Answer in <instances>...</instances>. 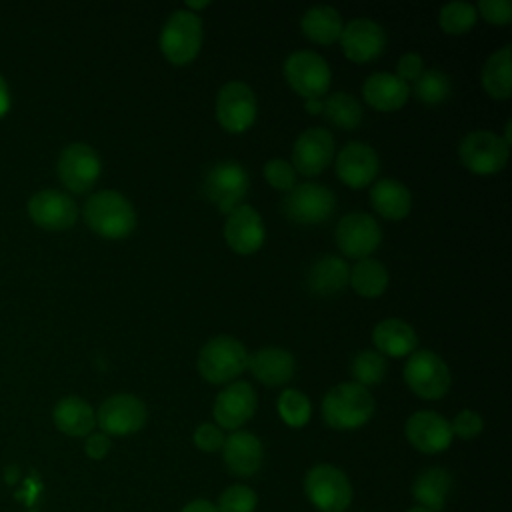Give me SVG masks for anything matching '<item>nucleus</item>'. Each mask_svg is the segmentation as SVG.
<instances>
[{
    "label": "nucleus",
    "mask_w": 512,
    "mask_h": 512,
    "mask_svg": "<svg viewBox=\"0 0 512 512\" xmlns=\"http://www.w3.org/2000/svg\"><path fill=\"white\" fill-rule=\"evenodd\" d=\"M82 214L88 228L108 240L124 238L136 226V212L130 200L118 190L94 192L86 200Z\"/></svg>",
    "instance_id": "obj_1"
},
{
    "label": "nucleus",
    "mask_w": 512,
    "mask_h": 512,
    "mask_svg": "<svg viewBox=\"0 0 512 512\" xmlns=\"http://www.w3.org/2000/svg\"><path fill=\"white\" fill-rule=\"evenodd\" d=\"M374 414V398L368 388L356 382H342L330 388L322 400V418L330 428L354 430Z\"/></svg>",
    "instance_id": "obj_2"
},
{
    "label": "nucleus",
    "mask_w": 512,
    "mask_h": 512,
    "mask_svg": "<svg viewBox=\"0 0 512 512\" xmlns=\"http://www.w3.org/2000/svg\"><path fill=\"white\" fill-rule=\"evenodd\" d=\"M248 366V352L234 336H214L198 352V372L210 384H226Z\"/></svg>",
    "instance_id": "obj_3"
},
{
    "label": "nucleus",
    "mask_w": 512,
    "mask_h": 512,
    "mask_svg": "<svg viewBox=\"0 0 512 512\" xmlns=\"http://www.w3.org/2000/svg\"><path fill=\"white\" fill-rule=\"evenodd\" d=\"M202 46V18L188 8L174 10L162 32L160 50L172 64H188L196 58Z\"/></svg>",
    "instance_id": "obj_4"
},
{
    "label": "nucleus",
    "mask_w": 512,
    "mask_h": 512,
    "mask_svg": "<svg viewBox=\"0 0 512 512\" xmlns=\"http://www.w3.org/2000/svg\"><path fill=\"white\" fill-rule=\"evenodd\" d=\"M304 494L320 512H344L352 502V484L340 468L316 464L304 476Z\"/></svg>",
    "instance_id": "obj_5"
},
{
    "label": "nucleus",
    "mask_w": 512,
    "mask_h": 512,
    "mask_svg": "<svg viewBox=\"0 0 512 512\" xmlns=\"http://www.w3.org/2000/svg\"><path fill=\"white\" fill-rule=\"evenodd\" d=\"M336 208L334 192L316 182L294 184L282 200L284 214L296 224H320L326 222Z\"/></svg>",
    "instance_id": "obj_6"
},
{
    "label": "nucleus",
    "mask_w": 512,
    "mask_h": 512,
    "mask_svg": "<svg viewBox=\"0 0 512 512\" xmlns=\"http://www.w3.org/2000/svg\"><path fill=\"white\" fill-rule=\"evenodd\" d=\"M404 380L416 396L438 400L450 388V370L436 352L416 350L404 366Z\"/></svg>",
    "instance_id": "obj_7"
},
{
    "label": "nucleus",
    "mask_w": 512,
    "mask_h": 512,
    "mask_svg": "<svg viewBox=\"0 0 512 512\" xmlns=\"http://www.w3.org/2000/svg\"><path fill=\"white\" fill-rule=\"evenodd\" d=\"M250 188V178L244 166L234 160H222L214 164L204 176V194L224 214H230L242 204Z\"/></svg>",
    "instance_id": "obj_8"
},
{
    "label": "nucleus",
    "mask_w": 512,
    "mask_h": 512,
    "mask_svg": "<svg viewBox=\"0 0 512 512\" xmlns=\"http://www.w3.org/2000/svg\"><path fill=\"white\" fill-rule=\"evenodd\" d=\"M102 170V162L98 152L86 144V142H72L62 148L58 162H56V172L64 188H68L74 194H84L88 192Z\"/></svg>",
    "instance_id": "obj_9"
},
{
    "label": "nucleus",
    "mask_w": 512,
    "mask_h": 512,
    "mask_svg": "<svg viewBox=\"0 0 512 512\" xmlns=\"http://www.w3.org/2000/svg\"><path fill=\"white\" fill-rule=\"evenodd\" d=\"M510 146L490 130H474L458 144L460 162L474 174H494L506 166Z\"/></svg>",
    "instance_id": "obj_10"
},
{
    "label": "nucleus",
    "mask_w": 512,
    "mask_h": 512,
    "mask_svg": "<svg viewBox=\"0 0 512 512\" xmlns=\"http://www.w3.org/2000/svg\"><path fill=\"white\" fill-rule=\"evenodd\" d=\"M284 78L306 100L320 98L330 88V66L312 50H296L284 60Z\"/></svg>",
    "instance_id": "obj_11"
},
{
    "label": "nucleus",
    "mask_w": 512,
    "mask_h": 512,
    "mask_svg": "<svg viewBox=\"0 0 512 512\" xmlns=\"http://www.w3.org/2000/svg\"><path fill=\"white\" fill-rule=\"evenodd\" d=\"M148 418L146 404L128 392L108 396L96 410V424L108 436H128L138 432Z\"/></svg>",
    "instance_id": "obj_12"
},
{
    "label": "nucleus",
    "mask_w": 512,
    "mask_h": 512,
    "mask_svg": "<svg viewBox=\"0 0 512 512\" xmlns=\"http://www.w3.org/2000/svg\"><path fill=\"white\" fill-rule=\"evenodd\" d=\"M30 220L44 230H68L76 224L78 206L70 194L56 188H44L30 196L28 200Z\"/></svg>",
    "instance_id": "obj_13"
},
{
    "label": "nucleus",
    "mask_w": 512,
    "mask_h": 512,
    "mask_svg": "<svg viewBox=\"0 0 512 512\" xmlns=\"http://www.w3.org/2000/svg\"><path fill=\"white\" fill-rule=\"evenodd\" d=\"M334 238L342 254L360 260L378 248L382 230L374 216L366 212H350L338 220Z\"/></svg>",
    "instance_id": "obj_14"
},
{
    "label": "nucleus",
    "mask_w": 512,
    "mask_h": 512,
    "mask_svg": "<svg viewBox=\"0 0 512 512\" xmlns=\"http://www.w3.org/2000/svg\"><path fill=\"white\" fill-rule=\"evenodd\" d=\"M216 116L224 130L244 132L256 120V96L240 80L226 82L216 96Z\"/></svg>",
    "instance_id": "obj_15"
},
{
    "label": "nucleus",
    "mask_w": 512,
    "mask_h": 512,
    "mask_svg": "<svg viewBox=\"0 0 512 512\" xmlns=\"http://www.w3.org/2000/svg\"><path fill=\"white\" fill-rule=\"evenodd\" d=\"M256 404H258V398L250 382L236 380L224 386L218 392L212 408L216 426H220L222 430L224 428L238 430L242 424H246L254 416Z\"/></svg>",
    "instance_id": "obj_16"
},
{
    "label": "nucleus",
    "mask_w": 512,
    "mask_h": 512,
    "mask_svg": "<svg viewBox=\"0 0 512 512\" xmlns=\"http://www.w3.org/2000/svg\"><path fill=\"white\" fill-rule=\"evenodd\" d=\"M408 442L424 454H438L452 444L450 422L432 410L414 412L404 426Z\"/></svg>",
    "instance_id": "obj_17"
},
{
    "label": "nucleus",
    "mask_w": 512,
    "mask_h": 512,
    "mask_svg": "<svg viewBox=\"0 0 512 512\" xmlns=\"http://www.w3.org/2000/svg\"><path fill=\"white\" fill-rule=\"evenodd\" d=\"M334 158V138L326 128L304 130L292 148V166L304 176L320 174Z\"/></svg>",
    "instance_id": "obj_18"
},
{
    "label": "nucleus",
    "mask_w": 512,
    "mask_h": 512,
    "mask_svg": "<svg viewBox=\"0 0 512 512\" xmlns=\"http://www.w3.org/2000/svg\"><path fill=\"white\" fill-rule=\"evenodd\" d=\"M338 40L350 60L368 62L382 54L386 46V32L376 20L354 18L342 26Z\"/></svg>",
    "instance_id": "obj_19"
},
{
    "label": "nucleus",
    "mask_w": 512,
    "mask_h": 512,
    "mask_svg": "<svg viewBox=\"0 0 512 512\" xmlns=\"http://www.w3.org/2000/svg\"><path fill=\"white\" fill-rule=\"evenodd\" d=\"M336 174L338 178L352 186L362 188L368 186L378 174V154L366 142H348L336 154Z\"/></svg>",
    "instance_id": "obj_20"
},
{
    "label": "nucleus",
    "mask_w": 512,
    "mask_h": 512,
    "mask_svg": "<svg viewBox=\"0 0 512 512\" xmlns=\"http://www.w3.org/2000/svg\"><path fill=\"white\" fill-rule=\"evenodd\" d=\"M222 460L234 476H254L264 460V446L260 438L246 430H236L224 438Z\"/></svg>",
    "instance_id": "obj_21"
},
{
    "label": "nucleus",
    "mask_w": 512,
    "mask_h": 512,
    "mask_svg": "<svg viewBox=\"0 0 512 512\" xmlns=\"http://www.w3.org/2000/svg\"><path fill=\"white\" fill-rule=\"evenodd\" d=\"M264 224L256 208L240 204L234 208L224 224V238L228 246L238 254H252L264 242Z\"/></svg>",
    "instance_id": "obj_22"
},
{
    "label": "nucleus",
    "mask_w": 512,
    "mask_h": 512,
    "mask_svg": "<svg viewBox=\"0 0 512 512\" xmlns=\"http://www.w3.org/2000/svg\"><path fill=\"white\" fill-rule=\"evenodd\" d=\"M252 376L264 386H282L292 380L296 370V360L292 352L280 346H264L248 356V366Z\"/></svg>",
    "instance_id": "obj_23"
},
{
    "label": "nucleus",
    "mask_w": 512,
    "mask_h": 512,
    "mask_svg": "<svg viewBox=\"0 0 512 512\" xmlns=\"http://www.w3.org/2000/svg\"><path fill=\"white\" fill-rule=\"evenodd\" d=\"M364 100L382 112L398 110L410 96V86L390 72H374L362 84Z\"/></svg>",
    "instance_id": "obj_24"
},
{
    "label": "nucleus",
    "mask_w": 512,
    "mask_h": 512,
    "mask_svg": "<svg viewBox=\"0 0 512 512\" xmlns=\"http://www.w3.org/2000/svg\"><path fill=\"white\" fill-rule=\"evenodd\" d=\"M54 426L72 438H84L92 434L96 426V412L94 408L80 396H64L56 402L52 410Z\"/></svg>",
    "instance_id": "obj_25"
},
{
    "label": "nucleus",
    "mask_w": 512,
    "mask_h": 512,
    "mask_svg": "<svg viewBox=\"0 0 512 512\" xmlns=\"http://www.w3.org/2000/svg\"><path fill=\"white\" fill-rule=\"evenodd\" d=\"M372 340H374L378 352H382V356L386 354V356H394V358L412 354L418 344L416 330L400 318L380 320L374 326Z\"/></svg>",
    "instance_id": "obj_26"
},
{
    "label": "nucleus",
    "mask_w": 512,
    "mask_h": 512,
    "mask_svg": "<svg viewBox=\"0 0 512 512\" xmlns=\"http://www.w3.org/2000/svg\"><path fill=\"white\" fill-rule=\"evenodd\" d=\"M370 204L380 216L398 220L410 212L412 194L402 182L394 178H380L370 188Z\"/></svg>",
    "instance_id": "obj_27"
},
{
    "label": "nucleus",
    "mask_w": 512,
    "mask_h": 512,
    "mask_svg": "<svg viewBox=\"0 0 512 512\" xmlns=\"http://www.w3.org/2000/svg\"><path fill=\"white\" fill-rule=\"evenodd\" d=\"M350 266L344 258L326 254L318 258L308 270V288L320 296H332L346 288Z\"/></svg>",
    "instance_id": "obj_28"
},
{
    "label": "nucleus",
    "mask_w": 512,
    "mask_h": 512,
    "mask_svg": "<svg viewBox=\"0 0 512 512\" xmlns=\"http://www.w3.org/2000/svg\"><path fill=\"white\" fill-rule=\"evenodd\" d=\"M450 488H452L450 472L440 466H432L422 470L416 476L412 484V496L418 502V506L428 508L430 512H440L446 504Z\"/></svg>",
    "instance_id": "obj_29"
},
{
    "label": "nucleus",
    "mask_w": 512,
    "mask_h": 512,
    "mask_svg": "<svg viewBox=\"0 0 512 512\" xmlns=\"http://www.w3.org/2000/svg\"><path fill=\"white\" fill-rule=\"evenodd\" d=\"M510 64V44H504L500 50L492 52L482 66V86L496 100H506L512 94Z\"/></svg>",
    "instance_id": "obj_30"
},
{
    "label": "nucleus",
    "mask_w": 512,
    "mask_h": 512,
    "mask_svg": "<svg viewBox=\"0 0 512 512\" xmlns=\"http://www.w3.org/2000/svg\"><path fill=\"white\" fill-rule=\"evenodd\" d=\"M300 26H302V32L310 40H314L318 44H332L334 40L340 38L342 16L334 6L318 4L304 12Z\"/></svg>",
    "instance_id": "obj_31"
},
{
    "label": "nucleus",
    "mask_w": 512,
    "mask_h": 512,
    "mask_svg": "<svg viewBox=\"0 0 512 512\" xmlns=\"http://www.w3.org/2000/svg\"><path fill=\"white\" fill-rule=\"evenodd\" d=\"M350 286L354 292H358L360 296H380L386 286H388V270L386 266L376 260V258H360L354 268L350 270V278H348Z\"/></svg>",
    "instance_id": "obj_32"
},
{
    "label": "nucleus",
    "mask_w": 512,
    "mask_h": 512,
    "mask_svg": "<svg viewBox=\"0 0 512 512\" xmlns=\"http://www.w3.org/2000/svg\"><path fill=\"white\" fill-rule=\"evenodd\" d=\"M322 112L330 124L342 130H354L362 120L360 102L348 92H332L322 102Z\"/></svg>",
    "instance_id": "obj_33"
},
{
    "label": "nucleus",
    "mask_w": 512,
    "mask_h": 512,
    "mask_svg": "<svg viewBox=\"0 0 512 512\" xmlns=\"http://www.w3.org/2000/svg\"><path fill=\"white\" fill-rule=\"evenodd\" d=\"M386 360L380 352L374 350H360L350 364V374L356 380V384L368 388L378 384L386 374Z\"/></svg>",
    "instance_id": "obj_34"
},
{
    "label": "nucleus",
    "mask_w": 512,
    "mask_h": 512,
    "mask_svg": "<svg viewBox=\"0 0 512 512\" xmlns=\"http://www.w3.org/2000/svg\"><path fill=\"white\" fill-rule=\"evenodd\" d=\"M412 90L418 100L426 104H438L450 96L452 84L442 70L430 68V70H422V74L414 80Z\"/></svg>",
    "instance_id": "obj_35"
},
{
    "label": "nucleus",
    "mask_w": 512,
    "mask_h": 512,
    "mask_svg": "<svg viewBox=\"0 0 512 512\" xmlns=\"http://www.w3.org/2000/svg\"><path fill=\"white\" fill-rule=\"evenodd\" d=\"M440 26L444 32L448 34H464L468 32L476 18H478V12H476V6L470 4V2H464V0H454V2H448L440 8Z\"/></svg>",
    "instance_id": "obj_36"
},
{
    "label": "nucleus",
    "mask_w": 512,
    "mask_h": 512,
    "mask_svg": "<svg viewBox=\"0 0 512 512\" xmlns=\"http://www.w3.org/2000/svg\"><path fill=\"white\" fill-rule=\"evenodd\" d=\"M278 414L288 426L302 428L310 420V414H312V406H310L308 396L302 394L300 390L286 388L278 396Z\"/></svg>",
    "instance_id": "obj_37"
},
{
    "label": "nucleus",
    "mask_w": 512,
    "mask_h": 512,
    "mask_svg": "<svg viewBox=\"0 0 512 512\" xmlns=\"http://www.w3.org/2000/svg\"><path fill=\"white\" fill-rule=\"evenodd\" d=\"M258 506V496L250 486L232 484L228 486L216 502L218 512H254Z\"/></svg>",
    "instance_id": "obj_38"
},
{
    "label": "nucleus",
    "mask_w": 512,
    "mask_h": 512,
    "mask_svg": "<svg viewBox=\"0 0 512 512\" xmlns=\"http://www.w3.org/2000/svg\"><path fill=\"white\" fill-rule=\"evenodd\" d=\"M264 178L270 186H274L276 190H284L288 192L290 188H294L296 184V170L294 166L284 160V158H270L264 164Z\"/></svg>",
    "instance_id": "obj_39"
},
{
    "label": "nucleus",
    "mask_w": 512,
    "mask_h": 512,
    "mask_svg": "<svg viewBox=\"0 0 512 512\" xmlns=\"http://www.w3.org/2000/svg\"><path fill=\"white\" fill-rule=\"evenodd\" d=\"M450 428H452V436H458L462 440H472L482 432L484 422L476 410H460L450 422Z\"/></svg>",
    "instance_id": "obj_40"
},
{
    "label": "nucleus",
    "mask_w": 512,
    "mask_h": 512,
    "mask_svg": "<svg viewBox=\"0 0 512 512\" xmlns=\"http://www.w3.org/2000/svg\"><path fill=\"white\" fill-rule=\"evenodd\" d=\"M224 432L220 426L204 422L194 430V444L196 448H200L202 452H218L222 450L224 444Z\"/></svg>",
    "instance_id": "obj_41"
},
{
    "label": "nucleus",
    "mask_w": 512,
    "mask_h": 512,
    "mask_svg": "<svg viewBox=\"0 0 512 512\" xmlns=\"http://www.w3.org/2000/svg\"><path fill=\"white\" fill-rule=\"evenodd\" d=\"M476 12L492 24H508L512 20V2L510 0H480Z\"/></svg>",
    "instance_id": "obj_42"
},
{
    "label": "nucleus",
    "mask_w": 512,
    "mask_h": 512,
    "mask_svg": "<svg viewBox=\"0 0 512 512\" xmlns=\"http://www.w3.org/2000/svg\"><path fill=\"white\" fill-rule=\"evenodd\" d=\"M422 70H424V62H422V56L416 52L402 54L396 64V76L406 84L414 82L422 74Z\"/></svg>",
    "instance_id": "obj_43"
},
{
    "label": "nucleus",
    "mask_w": 512,
    "mask_h": 512,
    "mask_svg": "<svg viewBox=\"0 0 512 512\" xmlns=\"http://www.w3.org/2000/svg\"><path fill=\"white\" fill-rule=\"evenodd\" d=\"M112 448V440L108 434L104 432H92L86 436V442H84V452L88 458L92 460H102L108 456Z\"/></svg>",
    "instance_id": "obj_44"
},
{
    "label": "nucleus",
    "mask_w": 512,
    "mask_h": 512,
    "mask_svg": "<svg viewBox=\"0 0 512 512\" xmlns=\"http://www.w3.org/2000/svg\"><path fill=\"white\" fill-rule=\"evenodd\" d=\"M180 512H218V510H216V504H212L210 500L196 498V500L188 502Z\"/></svg>",
    "instance_id": "obj_45"
},
{
    "label": "nucleus",
    "mask_w": 512,
    "mask_h": 512,
    "mask_svg": "<svg viewBox=\"0 0 512 512\" xmlns=\"http://www.w3.org/2000/svg\"><path fill=\"white\" fill-rule=\"evenodd\" d=\"M10 104H12V100H10V88H8L6 80H4V76L0 74V118H4V116L8 114Z\"/></svg>",
    "instance_id": "obj_46"
},
{
    "label": "nucleus",
    "mask_w": 512,
    "mask_h": 512,
    "mask_svg": "<svg viewBox=\"0 0 512 512\" xmlns=\"http://www.w3.org/2000/svg\"><path fill=\"white\" fill-rule=\"evenodd\" d=\"M304 106H306V110H308L310 114L322 112V100H320V98H308V100L304 102Z\"/></svg>",
    "instance_id": "obj_47"
},
{
    "label": "nucleus",
    "mask_w": 512,
    "mask_h": 512,
    "mask_svg": "<svg viewBox=\"0 0 512 512\" xmlns=\"http://www.w3.org/2000/svg\"><path fill=\"white\" fill-rule=\"evenodd\" d=\"M406 512H430V510H428V508H422V506H418V504H416V506H412V508H410V510H406Z\"/></svg>",
    "instance_id": "obj_48"
}]
</instances>
